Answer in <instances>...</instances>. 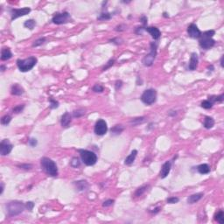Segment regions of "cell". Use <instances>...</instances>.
<instances>
[{
  "label": "cell",
  "instance_id": "74e56055",
  "mask_svg": "<svg viewBox=\"0 0 224 224\" xmlns=\"http://www.w3.org/2000/svg\"><path fill=\"white\" fill-rule=\"evenodd\" d=\"M179 200H180V199H179L178 197H170L166 200V201L168 203L170 204H174V203H177L179 202Z\"/></svg>",
  "mask_w": 224,
  "mask_h": 224
},
{
  "label": "cell",
  "instance_id": "e575fe53",
  "mask_svg": "<svg viewBox=\"0 0 224 224\" xmlns=\"http://www.w3.org/2000/svg\"><path fill=\"white\" fill-rule=\"evenodd\" d=\"M24 108H25V105H24V104H19V105L14 107L13 109H12V111H13V113L18 114V113H19V112H21L22 110H23Z\"/></svg>",
  "mask_w": 224,
  "mask_h": 224
},
{
  "label": "cell",
  "instance_id": "d6a6232c",
  "mask_svg": "<svg viewBox=\"0 0 224 224\" xmlns=\"http://www.w3.org/2000/svg\"><path fill=\"white\" fill-rule=\"evenodd\" d=\"M11 120H12L11 116H9V115H5V116H4V117L1 118V124H2L3 125H7V124H10Z\"/></svg>",
  "mask_w": 224,
  "mask_h": 224
},
{
  "label": "cell",
  "instance_id": "cb8c5ba5",
  "mask_svg": "<svg viewBox=\"0 0 224 224\" xmlns=\"http://www.w3.org/2000/svg\"><path fill=\"white\" fill-rule=\"evenodd\" d=\"M203 125L206 129H211L214 125V120L210 117H206L204 119Z\"/></svg>",
  "mask_w": 224,
  "mask_h": 224
},
{
  "label": "cell",
  "instance_id": "7bdbcfd3",
  "mask_svg": "<svg viewBox=\"0 0 224 224\" xmlns=\"http://www.w3.org/2000/svg\"><path fill=\"white\" fill-rule=\"evenodd\" d=\"M140 21L142 22V24H143V27H145V25H146V23H147V18H146L145 15H143V16L140 18Z\"/></svg>",
  "mask_w": 224,
  "mask_h": 224
},
{
  "label": "cell",
  "instance_id": "ab89813d",
  "mask_svg": "<svg viewBox=\"0 0 224 224\" xmlns=\"http://www.w3.org/2000/svg\"><path fill=\"white\" fill-rule=\"evenodd\" d=\"M113 204H114V200H105L103 202L102 206L103 207H110Z\"/></svg>",
  "mask_w": 224,
  "mask_h": 224
},
{
  "label": "cell",
  "instance_id": "1f68e13d",
  "mask_svg": "<svg viewBox=\"0 0 224 224\" xmlns=\"http://www.w3.org/2000/svg\"><path fill=\"white\" fill-rule=\"evenodd\" d=\"M85 115V111L83 110V109H77V110H75L74 111V113H73V116H74V117H82V116H84Z\"/></svg>",
  "mask_w": 224,
  "mask_h": 224
},
{
  "label": "cell",
  "instance_id": "60d3db41",
  "mask_svg": "<svg viewBox=\"0 0 224 224\" xmlns=\"http://www.w3.org/2000/svg\"><path fill=\"white\" fill-rule=\"evenodd\" d=\"M33 207H34V203L32 202V201L26 202V208L29 211H32V210L33 209Z\"/></svg>",
  "mask_w": 224,
  "mask_h": 224
},
{
  "label": "cell",
  "instance_id": "2e32d148",
  "mask_svg": "<svg viewBox=\"0 0 224 224\" xmlns=\"http://www.w3.org/2000/svg\"><path fill=\"white\" fill-rule=\"evenodd\" d=\"M71 121H72L71 115L69 113V112H66V113H64L61 117V120H60L61 126L64 127V128H68L69 126Z\"/></svg>",
  "mask_w": 224,
  "mask_h": 224
},
{
  "label": "cell",
  "instance_id": "d590c367",
  "mask_svg": "<svg viewBox=\"0 0 224 224\" xmlns=\"http://www.w3.org/2000/svg\"><path fill=\"white\" fill-rule=\"evenodd\" d=\"M93 91L96 93H102L103 91V87L100 84H96L93 87Z\"/></svg>",
  "mask_w": 224,
  "mask_h": 224
},
{
  "label": "cell",
  "instance_id": "d6986e66",
  "mask_svg": "<svg viewBox=\"0 0 224 224\" xmlns=\"http://www.w3.org/2000/svg\"><path fill=\"white\" fill-rule=\"evenodd\" d=\"M137 154H138V151H137V150H133V151L130 152V154L125 159L124 164L127 165V166H130V165L134 162V160H135L136 157H137Z\"/></svg>",
  "mask_w": 224,
  "mask_h": 224
},
{
  "label": "cell",
  "instance_id": "8fae6325",
  "mask_svg": "<svg viewBox=\"0 0 224 224\" xmlns=\"http://www.w3.org/2000/svg\"><path fill=\"white\" fill-rule=\"evenodd\" d=\"M31 12V9L29 7H25L21 9H12L11 11V15H12V20H14L19 17L25 16Z\"/></svg>",
  "mask_w": 224,
  "mask_h": 224
},
{
  "label": "cell",
  "instance_id": "83f0119b",
  "mask_svg": "<svg viewBox=\"0 0 224 224\" xmlns=\"http://www.w3.org/2000/svg\"><path fill=\"white\" fill-rule=\"evenodd\" d=\"M213 104L214 103L208 99V100H205V101H203L202 102H201V107L206 109H211L213 107Z\"/></svg>",
  "mask_w": 224,
  "mask_h": 224
},
{
  "label": "cell",
  "instance_id": "44dd1931",
  "mask_svg": "<svg viewBox=\"0 0 224 224\" xmlns=\"http://www.w3.org/2000/svg\"><path fill=\"white\" fill-rule=\"evenodd\" d=\"M197 171H198L200 174H208V173L210 172V167H209V166L207 165V164H201V165L198 166Z\"/></svg>",
  "mask_w": 224,
  "mask_h": 224
},
{
  "label": "cell",
  "instance_id": "4dcf8cb0",
  "mask_svg": "<svg viewBox=\"0 0 224 224\" xmlns=\"http://www.w3.org/2000/svg\"><path fill=\"white\" fill-rule=\"evenodd\" d=\"M70 165H71L72 167H74V168H77V167L80 166V165H81V161H80V160H79L78 158H73L72 160H71V162H70Z\"/></svg>",
  "mask_w": 224,
  "mask_h": 224
},
{
  "label": "cell",
  "instance_id": "f35d334b",
  "mask_svg": "<svg viewBox=\"0 0 224 224\" xmlns=\"http://www.w3.org/2000/svg\"><path fill=\"white\" fill-rule=\"evenodd\" d=\"M114 62H115V60H109L108 62H107V64H106V66H104L103 67V69H102V70L103 71H105V70H107L108 69H109L111 66H113V64H114Z\"/></svg>",
  "mask_w": 224,
  "mask_h": 224
},
{
  "label": "cell",
  "instance_id": "836d02e7",
  "mask_svg": "<svg viewBox=\"0 0 224 224\" xmlns=\"http://www.w3.org/2000/svg\"><path fill=\"white\" fill-rule=\"evenodd\" d=\"M46 41V38H39L37 40H35L33 44V48H36V47H39V46H41V45Z\"/></svg>",
  "mask_w": 224,
  "mask_h": 224
},
{
  "label": "cell",
  "instance_id": "ee69618b",
  "mask_svg": "<svg viewBox=\"0 0 224 224\" xmlns=\"http://www.w3.org/2000/svg\"><path fill=\"white\" fill-rule=\"evenodd\" d=\"M19 167L21 169H25V170H30L32 168V165H28V164H26V165H21L19 166Z\"/></svg>",
  "mask_w": 224,
  "mask_h": 224
},
{
  "label": "cell",
  "instance_id": "ffe728a7",
  "mask_svg": "<svg viewBox=\"0 0 224 224\" xmlns=\"http://www.w3.org/2000/svg\"><path fill=\"white\" fill-rule=\"evenodd\" d=\"M12 57V54L9 48H3L1 51V60H7Z\"/></svg>",
  "mask_w": 224,
  "mask_h": 224
},
{
  "label": "cell",
  "instance_id": "b9f144b4",
  "mask_svg": "<svg viewBox=\"0 0 224 224\" xmlns=\"http://www.w3.org/2000/svg\"><path fill=\"white\" fill-rule=\"evenodd\" d=\"M28 144H29L30 146H32V147H35V146L37 145V140H36L35 138H32V139L29 140Z\"/></svg>",
  "mask_w": 224,
  "mask_h": 224
},
{
  "label": "cell",
  "instance_id": "5bb4252c",
  "mask_svg": "<svg viewBox=\"0 0 224 224\" xmlns=\"http://www.w3.org/2000/svg\"><path fill=\"white\" fill-rule=\"evenodd\" d=\"M145 30L149 33L151 34V36L154 39H159L160 38L161 33L160 31L159 28H157L155 26H149V27H145Z\"/></svg>",
  "mask_w": 224,
  "mask_h": 224
},
{
  "label": "cell",
  "instance_id": "681fc988",
  "mask_svg": "<svg viewBox=\"0 0 224 224\" xmlns=\"http://www.w3.org/2000/svg\"><path fill=\"white\" fill-rule=\"evenodd\" d=\"M163 16H164V17H165V18H168V17H169V16H168V15H167V13H166V12H164V14H163Z\"/></svg>",
  "mask_w": 224,
  "mask_h": 224
},
{
  "label": "cell",
  "instance_id": "277c9868",
  "mask_svg": "<svg viewBox=\"0 0 224 224\" xmlns=\"http://www.w3.org/2000/svg\"><path fill=\"white\" fill-rule=\"evenodd\" d=\"M37 58L33 56L28 57L25 60L18 59L17 60V66L21 72H28L33 69V67L37 64Z\"/></svg>",
  "mask_w": 224,
  "mask_h": 224
},
{
  "label": "cell",
  "instance_id": "6da1fadb",
  "mask_svg": "<svg viewBox=\"0 0 224 224\" xmlns=\"http://www.w3.org/2000/svg\"><path fill=\"white\" fill-rule=\"evenodd\" d=\"M40 166L45 172L51 177H55L58 175L57 166L55 162L49 158H47V157L42 158L40 160Z\"/></svg>",
  "mask_w": 224,
  "mask_h": 224
},
{
  "label": "cell",
  "instance_id": "ba28073f",
  "mask_svg": "<svg viewBox=\"0 0 224 224\" xmlns=\"http://www.w3.org/2000/svg\"><path fill=\"white\" fill-rule=\"evenodd\" d=\"M71 20V16L68 12H64L61 13H57L54 16L52 21L54 24L56 25H61V24H65L68 23Z\"/></svg>",
  "mask_w": 224,
  "mask_h": 224
},
{
  "label": "cell",
  "instance_id": "3957f363",
  "mask_svg": "<svg viewBox=\"0 0 224 224\" xmlns=\"http://www.w3.org/2000/svg\"><path fill=\"white\" fill-rule=\"evenodd\" d=\"M26 206L23 202L18 200H12L6 204V210L9 216H16L18 215L24 211Z\"/></svg>",
  "mask_w": 224,
  "mask_h": 224
},
{
  "label": "cell",
  "instance_id": "4316f807",
  "mask_svg": "<svg viewBox=\"0 0 224 224\" xmlns=\"http://www.w3.org/2000/svg\"><path fill=\"white\" fill-rule=\"evenodd\" d=\"M148 187H149V186H144V187H141L138 188L137 191H136V193H135V196H137V197L141 196L145 192H146V190L148 189Z\"/></svg>",
  "mask_w": 224,
  "mask_h": 224
},
{
  "label": "cell",
  "instance_id": "f6af8a7d",
  "mask_svg": "<svg viewBox=\"0 0 224 224\" xmlns=\"http://www.w3.org/2000/svg\"><path fill=\"white\" fill-rule=\"evenodd\" d=\"M122 86H123V81H116V84H115L116 89L120 88Z\"/></svg>",
  "mask_w": 224,
  "mask_h": 224
},
{
  "label": "cell",
  "instance_id": "9a60e30c",
  "mask_svg": "<svg viewBox=\"0 0 224 224\" xmlns=\"http://www.w3.org/2000/svg\"><path fill=\"white\" fill-rule=\"evenodd\" d=\"M198 62H199V58L196 53H193L191 54V58H190V61H189V66L188 69L190 70H195L198 67Z\"/></svg>",
  "mask_w": 224,
  "mask_h": 224
},
{
  "label": "cell",
  "instance_id": "ac0fdd59",
  "mask_svg": "<svg viewBox=\"0 0 224 224\" xmlns=\"http://www.w3.org/2000/svg\"><path fill=\"white\" fill-rule=\"evenodd\" d=\"M11 93L14 96H21L24 93V89L18 84H13L11 88Z\"/></svg>",
  "mask_w": 224,
  "mask_h": 224
},
{
  "label": "cell",
  "instance_id": "7dc6e473",
  "mask_svg": "<svg viewBox=\"0 0 224 224\" xmlns=\"http://www.w3.org/2000/svg\"><path fill=\"white\" fill-rule=\"evenodd\" d=\"M221 66L223 67V56H221Z\"/></svg>",
  "mask_w": 224,
  "mask_h": 224
},
{
  "label": "cell",
  "instance_id": "f546056e",
  "mask_svg": "<svg viewBox=\"0 0 224 224\" xmlns=\"http://www.w3.org/2000/svg\"><path fill=\"white\" fill-rule=\"evenodd\" d=\"M111 18V15L109 12H102L100 16L97 18L98 20H108Z\"/></svg>",
  "mask_w": 224,
  "mask_h": 224
},
{
  "label": "cell",
  "instance_id": "603a6c76",
  "mask_svg": "<svg viewBox=\"0 0 224 224\" xmlns=\"http://www.w3.org/2000/svg\"><path fill=\"white\" fill-rule=\"evenodd\" d=\"M75 184L76 186V188L79 191H84L88 187V184L86 181H76Z\"/></svg>",
  "mask_w": 224,
  "mask_h": 224
},
{
  "label": "cell",
  "instance_id": "7402d4cb",
  "mask_svg": "<svg viewBox=\"0 0 224 224\" xmlns=\"http://www.w3.org/2000/svg\"><path fill=\"white\" fill-rule=\"evenodd\" d=\"M124 126L121 124H117L115 126H113L110 129V132L112 135H119V134L122 133V131L124 130Z\"/></svg>",
  "mask_w": 224,
  "mask_h": 224
},
{
  "label": "cell",
  "instance_id": "9c48e42d",
  "mask_svg": "<svg viewBox=\"0 0 224 224\" xmlns=\"http://www.w3.org/2000/svg\"><path fill=\"white\" fill-rule=\"evenodd\" d=\"M95 133L98 136H102L107 132L108 130V126H107V123L103 120V119H99L96 124H95Z\"/></svg>",
  "mask_w": 224,
  "mask_h": 224
},
{
  "label": "cell",
  "instance_id": "52a82bcc",
  "mask_svg": "<svg viewBox=\"0 0 224 224\" xmlns=\"http://www.w3.org/2000/svg\"><path fill=\"white\" fill-rule=\"evenodd\" d=\"M156 99H157V91L153 88L146 89L141 96V101L147 105H151L154 103L156 102Z\"/></svg>",
  "mask_w": 224,
  "mask_h": 224
},
{
  "label": "cell",
  "instance_id": "8992f818",
  "mask_svg": "<svg viewBox=\"0 0 224 224\" xmlns=\"http://www.w3.org/2000/svg\"><path fill=\"white\" fill-rule=\"evenodd\" d=\"M151 46V52L150 54H148L147 55H145L142 60L143 64L145 67H150L153 64L154 60L156 58L157 55V48H158V43L157 42H151L150 44Z\"/></svg>",
  "mask_w": 224,
  "mask_h": 224
},
{
  "label": "cell",
  "instance_id": "5b68a950",
  "mask_svg": "<svg viewBox=\"0 0 224 224\" xmlns=\"http://www.w3.org/2000/svg\"><path fill=\"white\" fill-rule=\"evenodd\" d=\"M81 161L86 166H94L97 161V156L95 152L88 150H78Z\"/></svg>",
  "mask_w": 224,
  "mask_h": 224
},
{
  "label": "cell",
  "instance_id": "484cf974",
  "mask_svg": "<svg viewBox=\"0 0 224 224\" xmlns=\"http://www.w3.org/2000/svg\"><path fill=\"white\" fill-rule=\"evenodd\" d=\"M35 26H36V21L34 19H28L24 23V26L30 30H33Z\"/></svg>",
  "mask_w": 224,
  "mask_h": 224
},
{
  "label": "cell",
  "instance_id": "30bf717a",
  "mask_svg": "<svg viewBox=\"0 0 224 224\" xmlns=\"http://www.w3.org/2000/svg\"><path fill=\"white\" fill-rule=\"evenodd\" d=\"M12 150V145L8 139H3L0 143V154L2 156L8 155Z\"/></svg>",
  "mask_w": 224,
  "mask_h": 224
},
{
  "label": "cell",
  "instance_id": "bcb514c9",
  "mask_svg": "<svg viewBox=\"0 0 224 224\" xmlns=\"http://www.w3.org/2000/svg\"><path fill=\"white\" fill-rule=\"evenodd\" d=\"M3 191H4V184L2 183V184H1V192H0V193L2 194V193H3Z\"/></svg>",
  "mask_w": 224,
  "mask_h": 224
},
{
  "label": "cell",
  "instance_id": "7c38bea8",
  "mask_svg": "<svg viewBox=\"0 0 224 224\" xmlns=\"http://www.w3.org/2000/svg\"><path fill=\"white\" fill-rule=\"evenodd\" d=\"M187 33H188V36L193 39H198L201 35L200 30L198 28V26L195 24H191L187 27Z\"/></svg>",
  "mask_w": 224,
  "mask_h": 224
},
{
  "label": "cell",
  "instance_id": "7a4b0ae2",
  "mask_svg": "<svg viewBox=\"0 0 224 224\" xmlns=\"http://www.w3.org/2000/svg\"><path fill=\"white\" fill-rule=\"evenodd\" d=\"M215 32L214 30H210V31H207L205 33H203V34L201 33L200 35V39L199 41L200 47L203 49H209L211 48H213L215 44V40L213 39V36L214 35Z\"/></svg>",
  "mask_w": 224,
  "mask_h": 224
},
{
  "label": "cell",
  "instance_id": "4fadbf2b",
  "mask_svg": "<svg viewBox=\"0 0 224 224\" xmlns=\"http://www.w3.org/2000/svg\"><path fill=\"white\" fill-rule=\"evenodd\" d=\"M171 167H172V162L171 161H166L165 164H163L160 172V176L161 179H165L170 172L171 171Z\"/></svg>",
  "mask_w": 224,
  "mask_h": 224
},
{
  "label": "cell",
  "instance_id": "f1b7e54d",
  "mask_svg": "<svg viewBox=\"0 0 224 224\" xmlns=\"http://www.w3.org/2000/svg\"><path fill=\"white\" fill-rule=\"evenodd\" d=\"M145 117H137V118H133L131 121H130V124L132 125H138L139 124H142L143 122H145Z\"/></svg>",
  "mask_w": 224,
  "mask_h": 224
},
{
  "label": "cell",
  "instance_id": "c3c4849f",
  "mask_svg": "<svg viewBox=\"0 0 224 224\" xmlns=\"http://www.w3.org/2000/svg\"><path fill=\"white\" fill-rule=\"evenodd\" d=\"M5 67L2 65V66H1V71H2V72H4V71H5Z\"/></svg>",
  "mask_w": 224,
  "mask_h": 224
},
{
  "label": "cell",
  "instance_id": "d4e9b609",
  "mask_svg": "<svg viewBox=\"0 0 224 224\" xmlns=\"http://www.w3.org/2000/svg\"><path fill=\"white\" fill-rule=\"evenodd\" d=\"M214 220L217 221L219 223L223 224L224 223V213L222 210H219L215 214H214Z\"/></svg>",
  "mask_w": 224,
  "mask_h": 224
},
{
  "label": "cell",
  "instance_id": "8d00e7d4",
  "mask_svg": "<svg viewBox=\"0 0 224 224\" xmlns=\"http://www.w3.org/2000/svg\"><path fill=\"white\" fill-rule=\"evenodd\" d=\"M49 102H50V109H56L59 107V102L53 98H49Z\"/></svg>",
  "mask_w": 224,
  "mask_h": 224
},
{
  "label": "cell",
  "instance_id": "e0dca14e",
  "mask_svg": "<svg viewBox=\"0 0 224 224\" xmlns=\"http://www.w3.org/2000/svg\"><path fill=\"white\" fill-rule=\"evenodd\" d=\"M203 195L204 194L202 193H194V194L190 195L187 198V203L188 204H193V203L197 202V201H199L201 198L203 197Z\"/></svg>",
  "mask_w": 224,
  "mask_h": 224
}]
</instances>
